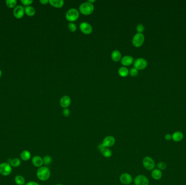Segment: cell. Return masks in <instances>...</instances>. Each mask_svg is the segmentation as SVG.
Returning <instances> with one entry per match:
<instances>
[{
  "mask_svg": "<svg viewBox=\"0 0 186 185\" xmlns=\"http://www.w3.org/2000/svg\"><path fill=\"white\" fill-rule=\"evenodd\" d=\"M51 175L50 169L46 166H42L38 168L37 172V176L38 179L41 181H45L48 179Z\"/></svg>",
  "mask_w": 186,
  "mask_h": 185,
  "instance_id": "obj_1",
  "label": "cell"
},
{
  "mask_svg": "<svg viewBox=\"0 0 186 185\" xmlns=\"http://www.w3.org/2000/svg\"><path fill=\"white\" fill-rule=\"evenodd\" d=\"M94 10V6L92 3L85 2L79 6V11L81 13L85 15H90L93 13Z\"/></svg>",
  "mask_w": 186,
  "mask_h": 185,
  "instance_id": "obj_2",
  "label": "cell"
},
{
  "mask_svg": "<svg viewBox=\"0 0 186 185\" xmlns=\"http://www.w3.org/2000/svg\"><path fill=\"white\" fill-rule=\"evenodd\" d=\"M80 16V12L74 8H70L65 14V18L66 19L70 21V22H72L76 21Z\"/></svg>",
  "mask_w": 186,
  "mask_h": 185,
  "instance_id": "obj_3",
  "label": "cell"
},
{
  "mask_svg": "<svg viewBox=\"0 0 186 185\" xmlns=\"http://www.w3.org/2000/svg\"><path fill=\"white\" fill-rule=\"evenodd\" d=\"M116 143V139L113 136H107L103 139L102 143L99 145L98 148H110L112 147Z\"/></svg>",
  "mask_w": 186,
  "mask_h": 185,
  "instance_id": "obj_4",
  "label": "cell"
},
{
  "mask_svg": "<svg viewBox=\"0 0 186 185\" xmlns=\"http://www.w3.org/2000/svg\"><path fill=\"white\" fill-rule=\"evenodd\" d=\"M143 165L144 168L147 170H152L155 169L156 166L155 161L150 156H145L143 159Z\"/></svg>",
  "mask_w": 186,
  "mask_h": 185,
  "instance_id": "obj_5",
  "label": "cell"
},
{
  "mask_svg": "<svg viewBox=\"0 0 186 185\" xmlns=\"http://www.w3.org/2000/svg\"><path fill=\"white\" fill-rule=\"evenodd\" d=\"M145 41V36L143 33H137L132 38V44L134 46L139 47L141 46Z\"/></svg>",
  "mask_w": 186,
  "mask_h": 185,
  "instance_id": "obj_6",
  "label": "cell"
},
{
  "mask_svg": "<svg viewBox=\"0 0 186 185\" xmlns=\"http://www.w3.org/2000/svg\"><path fill=\"white\" fill-rule=\"evenodd\" d=\"M12 167L8 162L0 163V174L3 176H8L12 173Z\"/></svg>",
  "mask_w": 186,
  "mask_h": 185,
  "instance_id": "obj_7",
  "label": "cell"
},
{
  "mask_svg": "<svg viewBox=\"0 0 186 185\" xmlns=\"http://www.w3.org/2000/svg\"><path fill=\"white\" fill-rule=\"evenodd\" d=\"M134 67L138 70L145 69L147 66V61L144 58H137L134 61Z\"/></svg>",
  "mask_w": 186,
  "mask_h": 185,
  "instance_id": "obj_8",
  "label": "cell"
},
{
  "mask_svg": "<svg viewBox=\"0 0 186 185\" xmlns=\"http://www.w3.org/2000/svg\"><path fill=\"white\" fill-rule=\"evenodd\" d=\"M134 185H149V180L144 175H138L134 180Z\"/></svg>",
  "mask_w": 186,
  "mask_h": 185,
  "instance_id": "obj_9",
  "label": "cell"
},
{
  "mask_svg": "<svg viewBox=\"0 0 186 185\" xmlns=\"http://www.w3.org/2000/svg\"><path fill=\"white\" fill-rule=\"evenodd\" d=\"M120 181L123 185H130L134 181V179L130 174L124 173L120 176Z\"/></svg>",
  "mask_w": 186,
  "mask_h": 185,
  "instance_id": "obj_10",
  "label": "cell"
},
{
  "mask_svg": "<svg viewBox=\"0 0 186 185\" xmlns=\"http://www.w3.org/2000/svg\"><path fill=\"white\" fill-rule=\"evenodd\" d=\"M80 29L85 34H89L93 32V27L90 23L82 22L80 24Z\"/></svg>",
  "mask_w": 186,
  "mask_h": 185,
  "instance_id": "obj_11",
  "label": "cell"
},
{
  "mask_svg": "<svg viewBox=\"0 0 186 185\" xmlns=\"http://www.w3.org/2000/svg\"><path fill=\"white\" fill-rule=\"evenodd\" d=\"M14 15L17 18H21L25 14V9L21 6H17L14 9Z\"/></svg>",
  "mask_w": 186,
  "mask_h": 185,
  "instance_id": "obj_12",
  "label": "cell"
},
{
  "mask_svg": "<svg viewBox=\"0 0 186 185\" xmlns=\"http://www.w3.org/2000/svg\"><path fill=\"white\" fill-rule=\"evenodd\" d=\"M71 102V100L70 97L67 95L63 96L60 99V104L63 108H68L70 106Z\"/></svg>",
  "mask_w": 186,
  "mask_h": 185,
  "instance_id": "obj_13",
  "label": "cell"
},
{
  "mask_svg": "<svg viewBox=\"0 0 186 185\" xmlns=\"http://www.w3.org/2000/svg\"><path fill=\"white\" fill-rule=\"evenodd\" d=\"M32 163L34 166L38 168H40L44 165L43 159L41 156L36 155L32 158Z\"/></svg>",
  "mask_w": 186,
  "mask_h": 185,
  "instance_id": "obj_14",
  "label": "cell"
},
{
  "mask_svg": "<svg viewBox=\"0 0 186 185\" xmlns=\"http://www.w3.org/2000/svg\"><path fill=\"white\" fill-rule=\"evenodd\" d=\"M134 62V59L131 56H125L121 59V63L124 66H127L133 64Z\"/></svg>",
  "mask_w": 186,
  "mask_h": 185,
  "instance_id": "obj_15",
  "label": "cell"
},
{
  "mask_svg": "<svg viewBox=\"0 0 186 185\" xmlns=\"http://www.w3.org/2000/svg\"><path fill=\"white\" fill-rule=\"evenodd\" d=\"M111 56L112 59L114 61H116V62L119 61V60H121V59L122 58L121 52H120L119 50H115L112 51V53H111Z\"/></svg>",
  "mask_w": 186,
  "mask_h": 185,
  "instance_id": "obj_16",
  "label": "cell"
},
{
  "mask_svg": "<svg viewBox=\"0 0 186 185\" xmlns=\"http://www.w3.org/2000/svg\"><path fill=\"white\" fill-rule=\"evenodd\" d=\"M183 133L180 131H177L173 133L172 139L175 142H179L183 139Z\"/></svg>",
  "mask_w": 186,
  "mask_h": 185,
  "instance_id": "obj_17",
  "label": "cell"
},
{
  "mask_svg": "<svg viewBox=\"0 0 186 185\" xmlns=\"http://www.w3.org/2000/svg\"><path fill=\"white\" fill-rule=\"evenodd\" d=\"M162 175H163V174L161 172V170L157 168L153 169L151 172V176H152V178L156 180L161 179L162 177Z\"/></svg>",
  "mask_w": 186,
  "mask_h": 185,
  "instance_id": "obj_18",
  "label": "cell"
},
{
  "mask_svg": "<svg viewBox=\"0 0 186 185\" xmlns=\"http://www.w3.org/2000/svg\"><path fill=\"white\" fill-rule=\"evenodd\" d=\"M99 149L101 154L106 158H110L112 156V151L110 148H100Z\"/></svg>",
  "mask_w": 186,
  "mask_h": 185,
  "instance_id": "obj_19",
  "label": "cell"
},
{
  "mask_svg": "<svg viewBox=\"0 0 186 185\" xmlns=\"http://www.w3.org/2000/svg\"><path fill=\"white\" fill-rule=\"evenodd\" d=\"M31 158V153L30 151L27 150L23 151L20 154V159L24 161H27Z\"/></svg>",
  "mask_w": 186,
  "mask_h": 185,
  "instance_id": "obj_20",
  "label": "cell"
},
{
  "mask_svg": "<svg viewBox=\"0 0 186 185\" xmlns=\"http://www.w3.org/2000/svg\"><path fill=\"white\" fill-rule=\"evenodd\" d=\"M8 163H9L11 165L12 167L17 168L21 165V160L20 159L15 157L13 159H9Z\"/></svg>",
  "mask_w": 186,
  "mask_h": 185,
  "instance_id": "obj_21",
  "label": "cell"
},
{
  "mask_svg": "<svg viewBox=\"0 0 186 185\" xmlns=\"http://www.w3.org/2000/svg\"><path fill=\"white\" fill-rule=\"evenodd\" d=\"M50 3L56 8H61L64 6V0H50Z\"/></svg>",
  "mask_w": 186,
  "mask_h": 185,
  "instance_id": "obj_22",
  "label": "cell"
},
{
  "mask_svg": "<svg viewBox=\"0 0 186 185\" xmlns=\"http://www.w3.org/2000/svg\"><path fill=\"white\" fill-rule=\"evenodd\" d=\"M15 182L18 185H25L26 184V180L23 176L18 175L15 177Z\"/></svg>",
  "mask_w": 186,
  "mask_h": 185,
  "instance_id": "obj_23",
  "label": "cell"
},
{
  "mask_svg": "<svg viewBox=\"0 0 186 185\" xmlns=\"http://www.w3.org/2000/svg\"><path fill=\"white\" fill-rule=\"evenodd\" d=\"M25 13L29 17H32L35 14V9L32 6H27L25 8Z\"/></svg>",
  "mask_w": 186,
  "mask_h": 185,
  "instance_id": "obj_24",
  "label": "cell"
},
{
  "mask_svg": "<svg viewBox=\"0 0 186 185\" xmlns=\"http://www.w3.org/2000/svg\"><path fill=\"white\" fill-rule=\"evenodd\" d=\"M119 75L122 77H125L128 75L129 70L126 66H122L118 69Z\"/></svg>",
  "mask_w": 186,
  "mask_h": 185,
  "instance_id": "obj_25",
  "label": "cell"
},
{
  "mask_svg": "<svg viewBox=\"0 0 186 185\" xmlns=\"http://www.w3.org/2000/svg\"><path fill=\"white\" fill-rule=\"evenodd\" d=\"M43 159L44 165L45 166L50 165L52 161V157L49 155H46V156H44Z\"/></svg>",
  "mask_w": 186,
  "mask_h": 185,
  "instance_id": "obj_26",
  "label": "cell"
},
{
  "mask_svg": "<svg viewBox=\"0 0 186 185\" xmlns=\"http://www.w3.org/2000/svg\"><path fill=\"white\" fill-rule=\"evenodd\" d=\"M17 2L16 0H7L6 5L9 8H13L17 5Z\"/></svg>",
  "mask_w": 186,
  "mask_h": 185,
  "instance_id": "obj_27",
  "label": "cell"
},
{
  "mask_svg": "<svg viewBox=\"0 0 186 185\" xmlns=\"http://www.w3.org/2000/svg\"><path fill=\"white\" fill-rule=\"evenodd\" d=\"M68 28L70 32H74L77 29V26L75 23L74 22H69L68 25Z\"/></svg>",
  "mask_w": 186,
  "mask_h": 185,
  "instance_id": "obj_28",
  "label": "cell"
},
{
  "mask_svg": "<svg viewBox=\"0 0 186 185\" xmlns=\"http://www.w3.org/2000/svg\"><path fill=\"white\" fill-rule=\"evenodd\" d=\"M145 30V27L142 23H139L136 26V30L138 33H142Z\"/></svg>",
  "mask_w": 186,
  "mask_h": 185,
  "instance_id": "obj_29",
  "label": "cell"
},
{
  "mask_svg": "<svg viewBox=\"0 0 186 185\" xmlns=\"http://www.w3.org/2000/svg\"><path fill=\"white\" fill-rule=\"evenodd\" d=\"M129 73L132 77H136L138 74V70L134 67H132L129 70Z\"/></svg>",
  "mask_w": 186,
  "mask_h": 185,
  "instance_id": "obj_30",
  "label": "cell"
},
{
  "mask_svg": "<svg viewBox=\"0 0 186 185\" xmlns=\"http://www.w3.org/2000/svg\"><path fill=\"white\" fill-rule=\"evenodd\" d=\"M157 169L161 170H163L167 168V165L164 162H159L157 165Z\"/></svg>",
  "mask_w": 186,
  "mask_h": 185,
  "instance_id": "obj_31",
  "label": "cell"
},
{
  "mask_svg": "<svg viewBox=\"0 0 186 185\" xmlns=\"http://www.w3.org/2000/svg\"><path fill=\"white\" fill-rule=\"evenodd\" d=\"M62 114L65 117H68L69 116L70 114V110L68 108H64L63 111H62Z\"/></svg>",
  "mask_w": 186,
  "mask_h": 185,
  "instance_id": "obj_32",
  "label": "cell"
},
{
  "mask_svg": "<svg viewBox=\"0 0 186 185\" xmlns=\"http://www.w3.org/2000/svg\"><path fill=\"white\" fill-rule=\"evenodd\" d=\"M21 3L23 4V5L25 6H29L32 3L33 1L32 0H21Z\"/></svg>",
  "mask_w": 186,
  "mask_h": 185,
  "instance_id": "obj_33",
  "label": "cell"
},
{
  "mask_svg": "<svg viewBox=\"0 0 186 185\" xmlns=\"http://www.w3.org/2000/svg\"><path fill=\"white\" fill-rule=\"evenodd\" d=\"M164 139H165L167 141H170L172 139V135L170 133H167L164 136Z\"/></svg>",
  "mask_w": 186,
  "mask_h": 185,
  "instance_id": "obj_34",
  "label": "cell"
},
{
  "mask_svg": "<svg viewBox=\"0 0 186 185\" xmlns=\"http://www.w3.org/2000/svg\"><path fill=\"white\" fill-rule=\"evenodd\" d=\"M25 185H40L39 184V183L35 182V181H29L27 183H26V184Z\"/></svg>",
  "mask_w": 186,
  "mask_h": 185,
  "instance_id": "obj_35",
  "label": "cell"
},
{
  "mask_svg": "<svg viewBox=\"0 0 186 185\" xmlns=\"http://www.w3.org/2000/svg\"><path fill=\"white\" fill-rule=\"evenodd\" d=\"M41 3H42L43 5H46L47 3H48L49 2L48 0H41L40 1Z\"/></svg>",
  "mask_w": 186,
  "mask_h": 185,
  "instance_id": "obj_36",
  "label": "cell"
},
{
  "mask_svg": "<svg viewBox=\"0 0 186 185\" xmlns=\"http://www.w3.org/2000/svg\"><path fill=\"white\" fill-rule=\"evenodd\" d=\"M95 1H96L95 0H88V2H89V3H92V4H93V3L95 2Z\"/></svg>",
  "mask_w": 186,
  "mask_h": 185,
  "instance_id": "obj_37",
  "label": "cell"
},
{
  "mask_svg": "<svg viewBox=\"0 0 186 185\" xmlns=\"http://www.w3.org/2000/svg\"><path fill=\"white\" fill-rule=\"evenodd\" d=\"M1 75H2V72H1V71L0 69V78L1 77Z\"/></svg>",
  "mask_w": 186,
  "mask_h": 185,
  "instance_id": "obj_38",
  "label": "cell"
},
{
  "mask_svg": "<svg viewBox=\"0 0 186 185\" xmlns=\"http://www.w3.org/2000/svg\"><path fill=\"white\" fill-rule=\"evenodd\" d=\"M56 185H62V184H56Z\"/></svg>",
  "mask_w": 186,
  "mask_h": 185,
  "instance_id": "obj_39",
  "label": "cell"
}]
</instances>
